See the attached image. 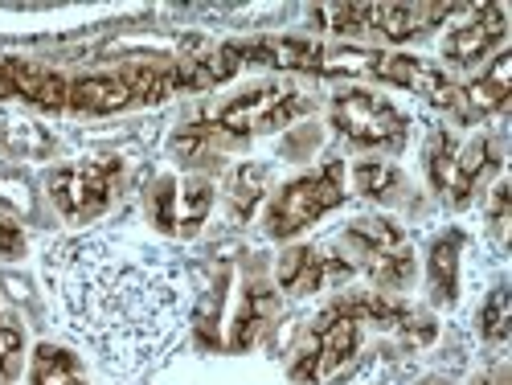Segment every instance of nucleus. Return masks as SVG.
<instances>
[{"instance_id": "ddd939ff", "label": "nucleus", "mask_w": 512, "mask_h": 385, "mask_svg": "<svg viewBox=\"0 0 512 385\" xmlns=\"http://www.w3.org/2000/svg\"><path fill=\"white\" fill-rule=\"evenodd\" d=\"M70 74L25 62V58H0V99H25L41 111H66Z\"/></svg>"}, {"instance_id": "9d476101", "label": "nucleus", "mask_w": 512, "mask_h": 385, "mask_svg": "<svg viewBox=\"0 0 512 385\" xmlns=\"http://www.w3.org/2000/svg\"><path fill=\"white\" fill-rule=\"evenodd\" d=\"M512 99V54L500 50L492 54L488 70H480L472 82H463V87H451L439 107L451 111L459 123H484L492 115H500Z\"/></svg>"}, {"instance_id": "393cba45", "label": "nucleus", "mask_w": 512, "mask_h": 385, "mask_svg": "<svg viewBox=\"0 0 512 385\" xmlns=\"http://www.w3.org/2000/svg\"><path fill=\"white\" fill-rule=\"evenodd\" d=\"M422 385H439V381H422ZM476 385H504V377L496 373V377H484V381H476Z\"/></svg>"}, {"instance_id": "f8f14e48", "label": "nucleus", "mask_w": 512, "mask_h": 385, "mask_svg": "<svg viewBox=\"0 0 512 385\" xmlns=\"http://www.w3.org/2000/svg\"><path fill=\"white\" fill-rule=\"evenodd\" d=\"M504 33H508V13H504V5H480V9H472V21L455 25V29L439 41V54L447 58V66H476V62L500 54Z\"/></svg>"}, {"instance_id": "4be33fe9", "label": "nucleus", "mask_w": 512, "mask_h": 385, "mask_svg": "<svg viewBox=\"0 0 512 385\" xmlns=\"http://www.w3.org/2000/svg\"><path fill=\"white\" fill-rule=\"evenodd\" d=\"M21 361H25V328L0 316V385L17 381Z\"/></svg>"}, {"instance_id": "b1692460", "label": "nucleus", "mask_w": 512, "mask_h": 385, "mask_svg": "<svg viewBox=\"0 0 512 385\" xmlns=\"http://www.w3.org/2000/svg\"><path fill=\"white\" fill-rule=\"evenodd\" d=\"M508 193H512V189H508L504 181H496V185H492L488 222H492V230H496V234H504V230H508Z\"/></svg>"}, {"instance_id": "7ed1b4c3", "label": "nucleus", "mask_w": 512, "mask_h": 385, "mask_svg": "<svg viewBox=\"0 0 512 385\" xmlns=\"http://www.w3.org/2000/svg\"><path fill=\"white\" fill-rule=\"evenodd\" d=\"M361 332H365V320L357 312V299L353 295L332 299V304L312 320L304 345L295 349V357L287 365V377L295 385L328 381L332 373L353 365V357L361 353Z\"/></svg>"}, {"instance_id": "20e7f679", "label": "nucleus", "mask_w": 512, "mask_h": 385, "mask_svg": "<svg viewBox=\"0 0 512 385\" xmlns=\"http://www.w3.org/2000/svg\"><path fill=\"white\" fill-rule=\"evenodd\" d=\"M467 5H328L316 9L312 21H320V29H332L340 37H377V41H402L443 25L447 17L463 13Z\"/></svg>"}, {"instance_id": "4468645a", "label": "nucleus", "mask_w": 512, "mask_h": 385, "mask_svg": "<svg viewBox=\"0 0 512 385\" xmlns=\"http://www.w3.org/2000/svg\"><path fill=\"white\" fill-rule=\"evenodd\" d=\"M500 164H504L500 144H496V136H488V132H484V136H472L467 144H455L451 177H447V193H443V201H451L455 209L472 205V197L480 193V185H484L488 177L500 173Z\"/></svg>"}, {"instance_id": "f03ea898", "label": "nucleus", "mask_w": 512, "mask_h": 385, "mask_svg": "<svg viewBox=\"0 0 512 385\" xmlns=\"http://www.w3.org/2000/svg\"><path fill=\"white\" fill-rule=\"evenodd\" d=\"M312 107H316L312 95H304L295 82H283V78L279 82H254V87L226 99L218 111L193 119L185 132H177L173 152L205 156L222 144H242V140H254L263 132H279V127L308 115Z\"/></svg>"}, {"instance_id": "412c9836", "label": "nucleus", "mask_w": 512, "mask_h": 385, "mask_svg": "<svg viewBox=\"0 0 512 385\" xmlns=\"http://www.w3.org/2000/svg\"><path fill=\"white\" fill-rule=\"evenodd\" d=\"M455 132L447 127H435L431 140H426V177H431V189L443 197L447 193V177H451V156H455Z\"/></svg>"}, {"instance_id": "aec40b11", "label": "nucleus", "mask_w": 512, "mask_h": 385, "mask_svg": "<svg viewBox=\"0 0 512 385\" xmlns=\"http://www.w3.org/2000/svg\"><path fill=\"white\" fill-rule=\"evenodd\" d=\"M476 328L488 345H504L508 332H512V291L508 287H492L488 299L480 304V316H476Z\"/></svg>"}, {"instance_id": "6e6552de", "label": "nucleus", "mask_w": 512, "mask_h": 385, "mask_svg": "<svg viewBox=\"0 0 512 385\" xmlns=\"http://www.w3.org/2000/svg\"><path fill=\"white\" fill-rule=\"evenodd\" d=\"M328 119L336 127V136H345L357 148H377V152H402L410 136V119L373 91L345 87L336 91L328 103Z\"/></svg>"}, {"instance_id": "39448f33", "label": "nucleus", "mask_w": 512, "mask_h": 385, "mask_svg": "<svg viewBox=\"0 0 512 385\" xmlns=\"http://www.w3.org/2000/svg\"><path fill=\"white\" fill-rule=\"evenodd\" d=\"M349 201V189H345V160L340 156H328L320 168L312 173L287 181L275 201L267 205V234L287 242L295 234H304L312 222H320L324 213L340 209Z\"/></svg>"}, {"instance_id": "6ab92c4d", "label": "nucleus", "mask_w": 512, "mask_h": 385, "mask_svg": "<svg viewBox=\"0 0 512 385\" xmlns=\"http://www.w3.org/2000/svg\"><path fill=\"white\" fill-rule=\"evenodd\" d=\"M267 177H271L267 164H242V168H234L230 189H226L230 218H234V222H246L250 213H254V205H259V197H263V189H267Z\"/></svg>"}, {"instance_id": "f257e3e1", "label": "nucleus", "mask_w": 512, "mask_h": 385, "mask_svg": "<svg viewBox=\"0 0 512 385\" xmlns=\"http://www.w3.org/2000/svg\"><path fill=\"white\" fill-rule=\"evenodd\" d=\"M41 271L66 332L111 377H148L181 349L193 295L173 250L136 234L87 230L58 238Z\"/></svg>"}, {"instance_id": "dca6fc26", "label": "nucleus", "mask_w": 512, "mask_h": 385, "mask_svg": "<svg viewBox=\"0 0 512 385\" xmlns=\"http://www.w3.org/2000/svg\"><path fill=\"white\" fill-rule=\"evenodd\" d=\"M29 385H87V369H82L78 353L41 340L29 353Z\"/></svg>"}, {"instance_id": "a211bd4d", "label": "nucleus", "mask_w": 512, "mask_h": 385, "mask_svg": "<svg viewBox=\"0 0 512 385\" xmlns=\"http://www.w3.org/2000/svg\"><path fill=\"white\" fill-rule=\"evenodd\" d=\"M353 185L361 197L381 201V205H398L406 201V177L390 160H357L353 164Z\"/></svg>"}, {"instance_id": "9b49d317", "label": "nucleus", "mask_w": 512, "mask_h": 385, "mask_svg": "<svg viewBox=\"0 0 512 385\" xmlns=\"http://www.w3.org/2000/svg\"><path fill=\"white\" fill-rule=\"evenodd\" d=\"M357 267L349 263V254H328L320 246H291L279 259V287L287 295H316L324 287L349 283Z\"/></svg>"}, {"instance_id": "5701e85b", "label": "nucleus", "mask_w": 512, "mask_h": 385, "mask_svg": "<svg viewBox=\"0 0 512 385\" xmlns=\"http://www.w3.org/2000/svg\"><path fill=\"white\" fill-rule=\"evenodd\" d=\"M25 254V230L13 218H0V259H21Z\"/></svg>"}, {"instance_id": "1a4fd4ad", "label": "nucleus", "mask_w": 512, "mask_h": 385, "mask_svg": "<svg viewBox=\"0 0 512 385\" xmlns=\"http://www.w3.org/2000/svg\"><path fill=\"white\" fill-rule=\"evenodd\" d=\"M213 205V181L205 177H160L148 189V222L168 238H193Z\"/></svg>"}, {"instance_id": "f3484780", "label": "nucleus", "mask_w": 512, "mask_h": 385, "mask_svg": "<svg viewBox=\"0 0 512 385\" xmlns=\"http://www.w3.org/2000/svg\"><path fill=\"white\" fill-rule=\"evenodd\" d=\"M459 250H463L459 230H447L431 246V299L439 308H451L459 299Z\"/></svg>"}, {"instance_id": "423d86ee", "label": "nucleus", "mask_w": 512, "mask_h": 385, "mask_svg": "<svg viewBox=\"0 0 512 385\" xmlns=\"http://www.w3.org/2000/svg\"><path fill=\"white\" fill-rule=\"evenodd\" d=\"M46 193L66 222H95L123 193V156H91L46 177Z\"/></svg>"}, {"instance_id": "0eeeda50", "label": "nucleus", "mask_w": 512, "mask_h": 385, "mask_svg": "<svg viewBox=\"0 0 512 385\" xmlns=\"http://www.w3.org/2000/svg\"><path fill=\"white\" fill-rule=\"evenodd\" d=\"M345 246L353 254V267L369 275L377 291H402L414 283V250L406 242V230L390 218H357L345 230Z\"/></svg>"}, {"instance_id": "2eb2a0df", "label": "nucleus", "mask_w": 512, "mask_h": 385, "mask_svg": "<svg viewBox=\"0 0 512 385\" xmlns=\"http://www.w3.org/2000/svg\"><path fill=\"white\" fill-rule=\"evenodd\" d=\"M275 312H279V295L267 283H250L242 295V312L234 320V332H230V353H246L254 340L263 336V328L275 320Z\"/></svg>"}]
</instances>
